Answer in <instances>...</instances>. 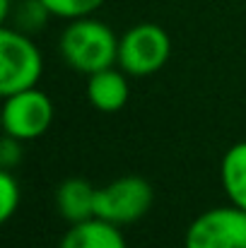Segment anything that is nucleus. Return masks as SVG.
I'll return each instance as SVG.
<instances>
[{
  "label": "nucleus",
  "mask_w": 246,
  "mask_h": 248,
  "mask_svg": "<svg viewBox=\"0 0 246 248\" xmlns=\"http://www.w3.org/2000/svg\"><path fill=\"white\" fill-rule=\"evenodd\" d=\"M118 41L121 36H116L106 22L89 15L66 24L58 39V51L68 68L82 75H94L118 65Z\"/></svg>",
  "instance_id": "nucleus-1"
},
{
  "label": "nucleus",
  "mask_w": 246,
  "mask_h": 248,
  "mask_svg": "<svg viewBox=\"0 0 246 248\" xmlns=\"http://www.w3.org/2000/svg\"><path fill=\"white\" fill-rule=\"evenodd\" d=\"M44 78V53L32 34L10 24L0 29V94H17L39 87Z\"/></svg>",
  "instance_id": "nucleus-2"
},
{
  "label": "nucleus",
  "mask_w": 246,
  "mask_h": 248,
  "mask_svg": "<svg viewBox=\"0 0 246 248\" xmlns=\"http://www.w3.org/2000/svg\"><path fill=\"white\" fill-rule=\"evenodd\" d=\"M171 58V36L162 24L140 22L118 41V68L131 78H150Z\"/></svg>",
  "instance_id": "nucleus-3"
},
{
  "label": "nucleus",
  "mask_w": 246,
  "mask_h": 248,
  "mask_svg": "<svg viewBox=\"0 0 246 248\" xmlns=\"http://www.w3.org/2000/svg\"><path fill=\"white\" fill-rule=\"evenodd\" d=\"M155 205V188L143 176H118L106 186L97 188L94 217L111 224L128 227L140 222Z\"/></svg>",
  "instance_id": "nucleus-4"
},
{
  "label": "nucleus",
  "mask_w": 246,
  "mask_h": 248,
  "mask_svg": "<svg viewBox=\"0 0 246 248\" xmlns=\"http://www.w3.org/2000/svg\"><path fill=\"white\" fill-rule=\"evenodd\" d=\"M53 118H56L53 101L39 87L2 96V113H0L2 130L15 140L22 142L39 140L41 135L49 133Z\"/></svg>",
  "instance_id": "nucleus-5"
},
{
  "label": "nucleus",
  "mask_w": 246,
  "mask_h": 248,
  "mask_svg": "<svg viewBox=\"0 0 246 248\" xmlns=\"http://www.w3.org/2000/svg\"><path fill=\"white\" fill-rule=\"evenodd\" d=\"M183 248H246V210L230 202L200 212L183 234Z\"/></svg>",
  "instance_id": "nucleus-6"
},
{
  "label": "nucleus",
  "mask_w": 246,
  "mask_h": 248,
  "mask_svg": "<svg viewBox=\"0 0 246 248\" xmlns=\"http://www.w3.org/2000/svg\"><path fill=\"white\" fill-rule=\"evenodd\" d=\"M128 73L121 68H106L94 75H87V101L92 108L101 113H116L121 111L128 99H131V84H128Z\"/></svg>",
  "instance_id": "nucleus-7"
},
{
  "label": "nucleus",
  "mask_w": 246,
  "mask_h": 248,
  "mask_svg": "<svg viewBox=\"0 0 246 248\" xmlns=\"http://www.w3.org/2000/svg\"><path fill=\"white\" fill-rule=\"evenodd\" d=\"M58 248H128V244L118 224H111L101 217H89L70 224Z\"/></svg>",
  "instance_id": "nucleus-8"
},
{
  "label": "nucleus",
  "mask_w": 246,
  "mask_h": 248,
  "mask_svg": "<svg viewBox=\"0 0 246 248\" xmlns=\"http://www.w3.org/2000/svg\"><path fill=\"white\" fill-rule=\"evenodd\" d=\"M94 205H97V188L87 178L70 176L61 181V186L56 188V210L70 224L94 217Z\"/></svg>",
  "instance_id": "nucleus-9"
},
{
  "label": "nucleus",
  "mask_w": 246,
  "mask_h": 248,
  "mask_svg": "<svg viewBox=\"0 0 246 248\" xmlns=\"http://www.w3.org/2000/svg\"><path fill=\"white\" fill-rule=\"evenodd\" d=\"M220 183L227 200L246 210V140L234 142L220 162Z\"/></svg>",
  "instance_id": "nucleus-10"
},
{
  "label": "nucleus",
  "mask_w": 246,
  "mask_h": 248,
  "mask_svg": "<svg viewBox=\"0 0 246 248\" xmlns=\"http://www.w3.org/2000/svg\"><path fill=\"white\" fill-rule=\"evenodd\" d=\"M10 19H15V29L36 34L51 19V12L41 0H15V15Z\"/></svg>",
  "instance_id": "nucleus-11"
},
{
  "label": "nucleus",
  "mask_w": 246,
  "mask_h": 248,
  "mask_svg": "<svg viewBox=\"0 0 246 248\" xmlns=\"http://www.w3.org/2000/svg\"><path fill=\"white\" fill-rule=\"evenodd\" d=\"M22 202V188L12 169H0V222H10Z\"/></svg>",
  "instance_id": "nucleus-12"
},
{
  "label": "nucleus",
  "mask_w": 246,
  "mask_h": 248,
  "mask_svg": "<svg viewBox=\"0 0 246 248\" xmlns=\"http://www.w3.org/2000/svg\"><path fill=\"white\" fill-rule=\"evenodd\" d=\"M41 2L46 5L51 17L70 22V19H80V17L94 15L106 0H41Z\"/></svg>",
  "instance_id": "nucleus-13"
},
{
  "label": "nucleus",
  "mask_w": 246,
  "mask_h": 248,
  "mask_svg": "<svg viewBox=\"0 0 246 248\" xmlns=\"http://www.w3.org/2000/svg\"><path fill=\"white\" fill-rule=\"evenodd\" d=\"M22 140H15L10 135H5L2 145H0V166L2 169H15L22 162Z\"/></svg>",
  "instance_id": "nucleus-14"
}]
</instances>
